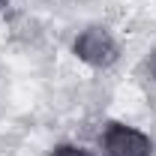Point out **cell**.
Listing matches in <instances>:
<instances>
[{"label":"cell","instance_id":"obj_4","mask_svg":"<svg viewBox=\"0 0 156 156\" xmlns=\"http://www.w3.org/2000/svg\"><path fill=\"white\" fill-rule=\"evenodd\" d=\"M150 75L156 78V51H153V54H150Z\"/></svg>","mask_w":156,"mask_h":156},{"label":"cell","instance_id":"obj_1","mask_svg":"<svg viewBox=\"0 0 156 156\" xmlns=\"http://www.w3.org/2000/svg\"><path fill=\"white\" fill-rule=\"evenodd\" d=\"M75 54L90 66H111L117 60V42L108 36V30L90 27L75 39Z\"/></svg>","mask_w":156,"mask_h":156},{"label":"cell","instance_id":"obj_3","mask_svg":"<svg viewBox=\"0 0 156 156\" xmlns=\"http://www.w3.org/2000/svg\"><path fill=\"white\" fill-rule=\"evenodd\" d=\"M54 156H93V153H87V150H81V147H69V144H63V147L54 150Z\"/></svg>","mask_w":156,"mask_h":156},{"label":"cell","instance_id":"obj_2","mask_svg":"<svg viewBox=\"0 0 156 156\" xmlns=\"http://www.w3.org/2000/svg\"><path fill=\"white\" fill-rule=\"evenodd\" d=\"M105 150L111 156H150V138L129 126H111L105 135Z\"/></svg>","mask_w":156,"mask_h":156}]
</instances>
